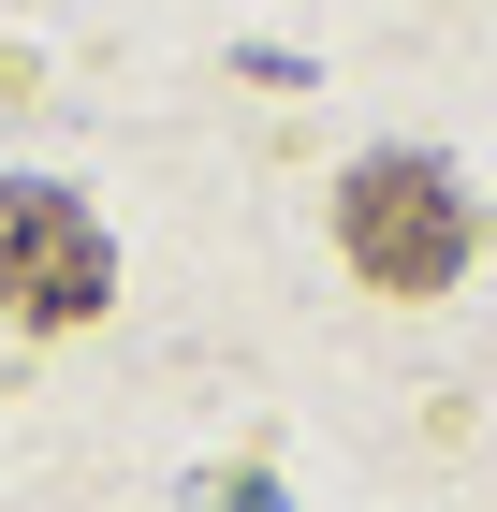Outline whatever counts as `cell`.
<instances>
[{
  "mask_svg": "<svg viewBox=\"0 0 497 512\" xmlns=\"http://www.w3.org/2000/svg\"><path fill=\"white\" fill-rule=\"evenodd\" d=\"M103 293H117V249H103V220H88L59 176H0V322H103Z\"/></svg>",
  "mask_w": 497,
  "mask_h": 512,
  "instance_id": "obj_2",
  "label": "cell"
},
{
  "mask_svg": "<svg viewBox=\"0 0 497 512\" xmlns=\"http://www.w3.org/2000/svg\"><path fill=\"white\" fill-rule=\"evenodd\" d=\"M468 235H483V220H468V191L424 147H366L337 176V249H351L366 293H454V278H468Z\"/></svg>",
  "mask_w": 497,
  "mask_h": 512,
  "instance_id": "obj_1",
  "label": "cell"
}]
</instances>
